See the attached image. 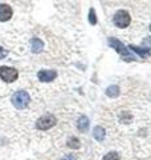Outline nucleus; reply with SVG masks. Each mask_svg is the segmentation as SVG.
I'll return each instance as SVG.
<instances>
[{
    "label": "nucleus",
    "instance_id": "1",
    "mask_svg": "<svg viewBox=\"0 0 151 160\" xmlns=\"http://www.w3.org/2000/svg\"><path fill=\"white\" fill-rule=\"evenodd\" d=\"M108 43H109V46L114 48L115 51H117L119 55H121V58H122L123 60H126V62H133V60H135V56L129 51V48H126V46L122 43V42H119L118 39H115V38H109L108 39Z\"/></svg>",
    "mask_w": 151,
    "mask_h": 160
},
{
    "label": "nucleus",
    "instance_id": "2",
    "mask_svg": "<svg viewBox=\"0 0 151 160\" xmlns=\"http://www.w3.org/2000/svg\"><path fill=\"white\" fill-rule=\"evenodd\" d=\"M113 23H114V26L118 28H126L131 23V16H130V13L127 11L121 9V11L115 12L114 18H113Z\"/></svg>",
    "mask_w": 151,
    "mask_h": 160
},
{
    "label": "nucleus",
    "instance_id": "3",
    "mask_svg": "<svg viewBox=\"0 0 151 160\" xmlns=\"http://www.w3.org/2000/svg\"><path fill=\"white\" fill-rule=\"evenodd\" d=\"M11 102L17 109H24L29 103V95L27 91H17L12 95Z\"/></svg>",
    "mask_w": 151,
    "mask_h": 160
},
{
    "label": "nucleus",
    "instance_id": "4",
    "mask_svg": "<svg viewBox=\"0 0 151 160\" xmlns=\"http://www.w3.org/2000/svg\"><path fill=\"white\" fill-rule=\"evenodd\" d=\"M56 122H57V120H56V118H54L52 113H45V115H43L41 118L37 119L36 128L40 129V131H47V129L52 128L54 124H56Z\"/></svg>",
    "mask_w": 151,
    "mask_h": 160
},
{
    "label": "nucleus",
    "instance_id": "5",
    "mask_svg": "<svg viewBox=\"0 0 151 160\" xmlns=\"http://www.w3.org/2000/svg\"><path fill=\"white\" fill-rule=\"evenodd\" d=\"M17 76H19V72L16 68L7 67V66L0 67V79L4 80L6 83H13L17 79Z\"/></svg>",
    "mask_w": 151,
    "mask_h": 160
},
{
    "label": "nucleus",
    "instance_id": "6",
    "mask_svg": "<svg viewBox=\"0 0 151 160\" xmlns=\"http://www.w3.org/2000/svg\"><path fill=\"white\" fill-rule=\"evenodd\" d=\"M37 78L40 82H52V80H54L57 78V72L54 71V69H41L39 73H37Z\"/></svg>",
    "mask_w": 151,
    "mask_h": 160
},
{
    "label": "nucleus",
    "instance_id": "7",
    "mask_svg": "<svg viewBox=\"0 0 151 160\" xmlns=\"http://www.w3.org/2000/svg\"><path fill=\"white\" fill-rule=\"evenodd\" d=\"M13 11L8 4H0V22H8L12 18Z\"/></svg>",
    "mask_w": 151,
    "mask_h": 160
},
{
    "label": "nucleus",
    "instance_id": "8",
    "mask_svg": "<svg viewBox=\"0 0 151 160\" xmlns=\"http://www.w3.org/2000/svg\"><path fill=\"white\" fill-rule=\"evenodd\" d=\"M31 48H32V52H34V53L41 52L44 48V42L39 38H33L31 40Z\"/></svg>",
    "mask_w": 151,
    "mask_h": 160
},
{
    "label": "nucleus",
    "instance_id": "9",
    "mask_svg": "<svg viewBox=\"0 0 151 160\" xmlns=\"http://www.w3.org/2000/svg\"><path fill=\"white\" fill-rule=\"evenodd\" d=\"M77 128L80 132H86L89 128V119L86 116H81L77 122Z\"/></svg>",
    "mask_w": 151,
    "mask_h": 160
},
{
    "label": "nucleus",
    "instance_id": "10",
    "mask_svg": "<svg viewBox=\"0 0 151 160\" xmlns=\"http://www.w3.org/2000/svg\"><path fill=\"white\" fill-rule=\"evenodd\" d=\"M93 136H94V139L97 140V142H102V140L105 139V129L101 127V126L94 127V129H93Z\"/></svg>",
    "mask_w": 151,
    "mask_h": 160
},
{
    "label": "nucleus",
    "instance_id": "11",
    "mask_svg": "<svg viewBox=\"0 0 151 160\" xmlns=\"http://www.w3.org/2000/svg\"><path fill=\"white\" fill-rule=\"evenodd\" d=\"M131 51L134 52H137L139 56H142V58H146V56H149V53H150V49L151 48H142V47H137V46H130L129 47Z\"/></svg>",
    "mask_w": 151,
    "mask_h": 160
},
{
    "label": "nucleus",
    "instance_id": "12",
    "mask_svg": "<svg viewBox=\"0 0 151 160\" xmlns=\"http://www.w3.org/2000/svg\"><path fill=\"white\" fill-rule=\"evenodd\" d=\"M119 87L118 86H112V87H109L108 89H106V95L109 98H117V96H119Z\"/></svg>",
    "mask_w": 151,
    "mask_h": 160
},
{
    "label": "nucleus",
    "instance_id": "13",
    "mask_svg": "<svg viewBox=\"0 0 151 160\" xmlns=\"http://www.w3.org/2000/svg\"><path fill=\"white\" fill-rule=\"evenodd\" d=\"M68 146L70 148H73V149H77V148H80V146H81V143H80V140L77 138L72 136V138L68 140Z\"/></svg>",
    "mask_w": 151,
    "mask_h": 160
},
{
    "label": "nucleus",
    "instance_id": "14",
    "mask_svg": "<svg viewBox=\"0 0 151 160\" xmlns=\"http://www.w3.org/2000/svg\"><path fill=\"white\" fill-rule=\"evenodd\" d=\"M89 23L92 24V26H95V24H97V15H95L94 8H90V11H89Z\"/></svg>",
    "mask_w": 151,
    "mask_h": 160
},
{
    "label": "nucleus",
    "instance_id": "15",
    "mask_svg": "<svg viewBox=\"0 0 151 160\" xmlns=\"http://www.w3.org/2000/svg\"><path fill=\"white\" fill-rule=\"evenodd\" d=\"M102 160H121V158L117 152H109V153L105 155Z\"/></svg>",
    "mask_w": 151,
    "mask_h": 160
},
{
    "label": "nucleus",
    "instance_id": "16",
    "mask_svg": "<svg viewBox=\"0 0 151 160\" xmlns=\"http://www.w3.org/2000/svg\"><path fill=\"white\" fill-rule=\"evenodd\" d=\"M7 55H8V51H7V49H4V48L0 47V60L4 59V58L7 56Z\"/></svg>",
    "mask_w": 151,
    "mask_h": 160
},
{
    "label": "nucleus",
    "instance_id": "17",
    "mask_svg": "<svg viewBox=\"0 0 151 160\" xmlns=\"http://www.w3.org/2000/svg\"><path fill=\"white\" fill-rule=\"evenodd\" d=\"M61 160H77V156L76 155H65Z\"/></svg>",
    "mask_w": 151,
    "mask_h": 160
},
{
    "label": "nucleus",
    "instance_id": "18",
    "mask_svg": "<svg viewBox=\"0 0 151 160\" xmlns=\"http://www.w3.org/2000/svg\"><path fill=\"white\" fill-rule=\"evenodd\" d=\"M150 31H151V26H150Z\"/></svg>",
    "mask_w": 151,
    "mask_h": 160
}]
</instances>
